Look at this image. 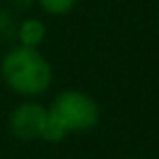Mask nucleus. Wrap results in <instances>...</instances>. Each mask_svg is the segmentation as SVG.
Returning <instances> with one entry per match:
<instances>
[{"mask_svg":"<svg viewBox=\"0 0 159 159\" xmlns=\"http://www.w3.org/2000/svg\"><path fill=\"white\" fill-rule=\"evenodd\" d=\"M4 2H6V6L12 8L16 14L29 12V10L33 8V4H35V0H4Z\"/></svg>","mask_w":159,"mask_h":159,"instance_id":"7","label":"nucleus"},{"mask_svg":"<svg viewBox=\"0 0 159 159\" xmlns=\"http://www.w3.org/2000/svg\"><path fill=\"white\" fill-rule=\"evenodd\" d=\"M2 2H4V0H0V4H2Z\"/></svg>","mask_w":159,"mask_h":159,"instance_id":"8","label":"nucleus"},{"mask_svg":"<svg viewBox=\"0 0 159 159\" xmlns=\"http://www.w3.org/2000/svg\"><path fill=\"white\" fill-rule=\"evenodd\" d=\"M47 37V27L41 19L37 16H25V19H19V25H16V35H14V41L19 45L25 47H41L43 41Z\"/></svg>","mask_w":159,"mask_h":159,"instance_id":"4","label":"nucleus"},{"mask_svg":"<svg viewBox=\"0 0 159 159\" xmlns=\"http://www.w3.org/2000/svg\"><path fill=\"white\" fill-rule=\"evenodd\" d=\"M16 25H19V14L6 4H0V43L14 41Z\"/></svg>","mask_w":159,"mask_h":159,"instance_id":"5","label":"nucleus"},{"mask_svg":"<svg viewBox=\"0 0 159 159\" xmlns=\"http://www.w3.org/2000/svg\"><path fill=\"white\" fill-rule=\"evenodd\" d=\"M98 102L82 90H61L47 106V125L43 141L59 143L71 133H86L98 125Z\"/></svg>","mask_w":159,"mask_h":159,"instance_id":"2","label":"nucleus"},{"mask_svg":"<svg viewBox=\"0 0 159 159\" xmlns=\"http://www.w3.org/2000/svg\"><path fill=\"white\" fill-rule=\"evenodd\" d=\"M80 0H35V4H39V8L45 14L51 16H63V14L71 12L78 6Z\"/></svg>","mask_w":159,"mask_h":159,"instance_id":"6","label":"nucleus"},{"mask_svg":"<svg viewBox=\"0 0 159 159\" xmlns=\"http://www.w3.org/2000/svg\"><path fill=\"white\" fill-rule=\"evenodd\" d=\"M45 125H47V106L35 102L33 98L14 106L8 116L10 135L19 141H25V143L43 139Z\"/></svg>","mask_w":159,"mask_h":159,"instance_id":"3","label":"nucleus"},{"mask_svg":"<svg viewBox=\"0 0 159 159\" xmlns=\"http://www.w3.org/2000/svg\"><path fill=\"white\" fill-rule=\"evenodd\" d=\"M0 75L10 92L23 98L43 96L53 84V67L37 47H10L0 61Z\"/></svg>","mask_w":159,"mask_h":159,"instance_id":"1","label":"nucleus"}]
</instances>
